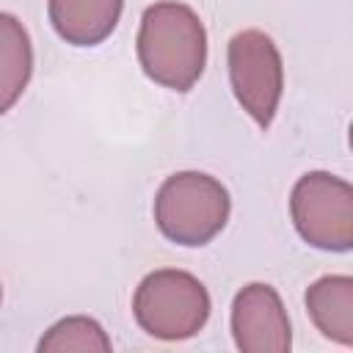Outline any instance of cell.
I'll use <instances>...</instances> for the list:
<instances>
[{
	"instance_id": "cell-1",
	"label": "cell",
	"mask_w": 353,
	"mask_h": 353,
	"mask_svg": "<svg viewBox=\"0 0 353 353\" xmlns=\"http://www.w3.org/2000/svg\"><path fill=\"white\" fill-rule=\"evenodd\" d=\"M138 61L154 83L190 91L207 63V33L199 14L174 0L149 6L141 17Z\"/></svg>"
},
{
	"instance_id": "cell-2",
	"label": "cell",
	"mask_w": 353,
	"mask_h": 353,
	"mask_svg": "<svg viewBox=\"0 0 353 353\" xmlns=\"http://www.w3.org/2000/svg\"><path fill=\"white\" fill-rule=\"evenodd\" d=\"M154 221L176 245H207L229 221V193L210 174L179 171L160 185Z\"/></svg>"
},
{
	"instance_id": "cell-3",
	"label": "cell",
	"mask_w": 353,
	"mask_h": 353,
	"mask_svg": "<svg viewBox=\"0 0 353 353\" xmlns=\"http://www.w3.org/2000/svg\"><path fill=\"white\" fill-rule=\"evenodd\" d=\"M132 314L146 334L176 342L204 328L210 317V295L196 276L165 268L149 273L138 284Z\"/></svg>"
},
{
	"instance_id": "cell-4",
	"label": "cell",
	"mask_w": 353,
	"mask_h": 353,
	"mask_svg": "<svg viewBox=\"0 0 353 353\" xmlns=\"http://www.w3.org/2000/svg\"><path fill=\"white\" fill-rule=\"evenodd\" d=\"M290 212L298 234L323 251H347L353 245V188L328 174H303L290 196Z\"/></svg>"
},
{
	"instance_id": "cell-5",
	"label": "cell",
	"mask_w": 353,
	"mask_h": 353,
	"mask_svg": "<svg viewBox=\"0 0 353 353\" xmlns=\"http://www.w3.org/2000/svg\"><path fill=\"white\" fill-rule=\"evenodd\" d=\"M229 80L243 110L268 130L284 88L281 55L262 30H243L229 41Z\"/></svg>"
},
{
	"instance_id": "cell-6",
	"label": "cell",
	"mask_w": 353,
	"mask_h": 353,
	"mask_svg": "<svg viewBox=\"0 0 353 353\" xmlns=\"http://www.w3.org/2000/svg\"><path fill=\"white\" fill-rule=\"evenodd\" d=\"M232 334L243 353H287L292 345L290 320L270 284H248L232 303Z\"/></svg>"
},
{
	"instance_id": "cell-7",
	"label": "cell",
	"mask_w": 353,
	"mask_h": 353,
	"mask_svg": "<svg viewBox=\"0 0 353 353\" xmlns=\"http://www.w3.org/2000/svg\"><path fill=\"white\" fill-rule=\"evenodd\" d=\"M124 0H50V22L66 44L94 47L105 41L121 17Z\"/></svg>"
},
{
	"instance_id": "cell-8",
	"label": "cell",
	"mask_w": 353,
	"mask_h": 353,
	"mask_svg": "<svg viewBox=\"0 0 353 353\" xmlns=\"http://www.w3.org/2000/svg\"><path fill=\"white\" fill-rule=\"evenodd\" d=\"M306 309L314 325L339 345H353V279L323 276L306 290Z\"/></svg>"
},
{
	"instance_id": "cell-9",
	"label": "cell",
	"mask_w": 353,
	"mask_h": 353,
	"mask_svg": "<svg viewBox=\"0 0 353 353\" xmlns=\"http://www.w3.org/2000/svg\"><path fill=\"white\" fill-rule=\"evenodd\" d=\"M33 72V47L22 22L0 11V113H8L22 97Z\"/></svg>"
},
{
	"instance_id": "cell-10",
	"label": "cell",
	"mask_w": 353,
	"mask_h": 353,
	"mask_svg": "<svg viewBox=\"0 0 353 353\" xmlns=\"http://www.w3.org/2000/svg\"><path fill=\"white\" fill-rule=\"evenodd\" d=\"M41 353H69V350H80V353H108L110 350V339L102 331V325L91 317H66L61 323H55L39 342Z\"/></svg>"
}]
</instances>
